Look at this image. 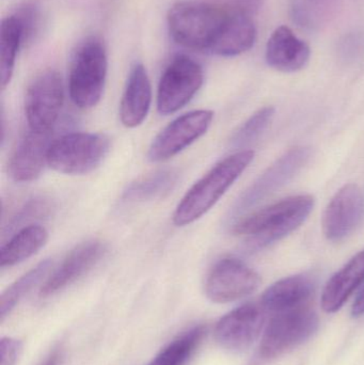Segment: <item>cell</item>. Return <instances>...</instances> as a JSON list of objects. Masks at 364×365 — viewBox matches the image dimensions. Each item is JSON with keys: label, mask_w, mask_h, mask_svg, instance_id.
I'll list each match as a JSON object with an SVG mask.
<instances>
[{"label": "cell", "mask_w": 364, "mask_h": 365, "mask_svg": "<svg viewBox=\"0 0 364 365\" xmlns=\"http://www.w3.org/2000/svg\"><path fill=\"white\" fill-rule=\"evenodd\" d=\"M109 148L110 141L105 135L71 133L53 141L47 166L63 175H88L102 164Z\"/></svg>", "instance_id": "cell-5"}, {"label": "cell", "mask_w": 364, "mask_h": 365, "mask_svg": "<svg viewBox=\"0 0 364 365\" xmlns=\"http://www.w3.org/2000/svg\"><path fill=\"white\" fill-rule=\"evenodd\" d=\"M254 151H239L214 166L184 195L175 208L177 227L192 225L204 216L254 160Z\"/></svg>", "instance_id": "cell-3"}, {"label": "cell", "mask_w": 364, "mask_h": 365, "mask_svg": "<svg viewBox=\"0 0 364 365\" xmlns=\"http://www.w3.org/2000/svg\"><path fill=\"white\" fill-rule=\"evenodd\" d=\"M204 326H197L175 339L147 365H186L204 338Z\"/></svg>", "instance_id": "cell-23"}, {"label": "cell", "mask_w": 364, "mask_h": 365, "mask_svg": "<svg viewBox=\"0 0 364 365\" xmlns=\"http://www.w3.org/2000/svg\"><path fill=\"white\" fill-rule=\"evenodd\" d=\"M167 21L171 38L192 51L234 57L256 42L249 13L234 4L179 1L171 6Z\"/></svg>", "instance_id": "cell-1"}, {"label": "cell", "mask_w": 364, "mask_h": 365, "mask_svg": "<svg viewBox=\"0 0 364 365\" xmlns=\"http://www.w3.org/2000/svg\"><path fill=\"white\" fill-rule=\"evenodd\" d=\"M265 312L262 304L249 302L224 315L214 332L218 344L235 353L249 349L264 328Z\"/></svg>", "instance_id": "cell-11"}, {"label": "cell", "mask_w": 364, "mask_h": 365, "mask_svg": "<svg viewBox=\"0 0 364 365\" xmlns=\"http://www.w3.org/2000/svg\"><path fill=\"white\" fill-rule=\"evenodd\" d=\"M51 266H53V262L51 259L41 262L36 267L32 268L29 272L23 274L21 278L17 279L2 293L1 299H0V319L1 322H4V319L12 312L13 309L19 304V302L44 279Z\"/></svg>", "instance_id": "cell-24"}, {"label": "cell", "mask_w": 364, "mask_h": 365, "mask_svg": "<svg viewBox=\"0 0 364 365\" xmlns=\"http://www.w3.org/2000/svg\"><path fill=\"white\" fill-rule=\"evenodd\" d=\"M331 4L333 0H293V19L301 27H320L331 13Z\"/></svg>", "instance_id": "cell-25"}, {"label": "cell", "mask_w": 364, "mask_h": 365, "mask_svg": "<svg viewBox=\"0 0 364 365\" xmlns=\"http://www.w3.org/2000/svg\"><path fill=\"white\" fill-rule=\"evenodd\" d=\"M15 14L21 21L24 32V44H26L32 40L34 34L38 31L40 14H38V9L32 4H26L25 6L19 9Z\"/></svg>", "instance_id": "cell-28"}, {"label": "cell", "mask_w": 364, "mask_h": 365, "mask_svg": "<svg viewBox=\"0 0 364 365\" xmlns=\"http://www.w3.org/2000/svg\"><path fill=\"white\" fill-rule=\"evenodd\" d=\"M53 139V130H29L19 141L9 160V175L15 182L36 181L44 170Z\"/></svg>", "instance_id": "cell-15"}, {"label": "cell", "mask_w": 364, "mask_h": 365, "mask_svg": "<svg viewBox=\"0 0 364 365\" xmlns=\"http://www.w3.org/2000/svg\"><path fill=\"white\" fill-rule=\"evenodd\" d=\"M311 56L309 45L301 40L288 26L276 28L267 41L265 59L280 72H297L307 66Z\"/></svg>", "instance_id": "cell-16"}, {"label": "cell", "mask_w": 364, "mask_h": 365, "mask_svg": "<svg viewBox=\"0 0 364 365\" xmlns=\"http://www.w3.org/2000/svg\"><path fill=\"white\" fill-rule=\"evenodd\" d=\"M152 103L151 81L142 64L132 66L120 104V120L128 128H136L147 119Z\"/></svg>", "instance_id": "cell-17"}, {"label": "cell", "mask_w": 364, "mask_h": 365, "mask_svg": "<svg viewBox=\"0 0 364 365\" xmlns=\"http://www.w3.org/2000/svg\"><path fill=\"white\" fill-rule=\"evenodd\" d=\"M234 6H239L246 12H256L262 6L264 0H232Z\"/></svg>", "instance_id": "cell-30"}, {"label": "cell", "mask_w": 364, "mask_h": 365, "mask_svg": "<svg viewBox=\"0 0 364 365\" xmlns=\"http://www.w3.org/2000/svg\"><path fill=\"white\" fill-rule=\"evenodd\" d=\"M313 206L314 197L311 195L288 197L241 219L232 231L235 235L249 238L250 249L264 248L301 227Z\"/></svg>", "instance_id": "cell-2"}, {"label": "cell", "mask_w": 364, "mask_h": 365, "mask_svg": "<svg viewBox=\"0 0 364 365\" xmlns=\"http://www.w3.org/2000/svg\"><path fill=\"white\" fill-rule=\"evenodd\" d=\"M23 344L21 341L13 338H2L0 342L1 351V364L15 365L21 356Z\"/></svg>", "instance_id": "cell-29"}, {"label": "cell", "mask_w": 364, "mask_h": 365, "mask_svg": "<svg viewBox=\"0 0 364 365\" xmlns=\"http://www.w3.org/2000/svg\"><path fill=\"white\" fill-rule=\"evenodd\" d=\"M310 158L309 148H295L269 167L247 190L241 195L233 207V214L247 210L265 197L276 192L280 187L292 180L307 164Z\"/></svg>", "instance_id": "cell-12"}, {"label": "cell", "mask_w": 364, "mask_h": 365, "mask_svg": "<svg viewBox=\"0 0 364 365\" xmlns=\"http://www.w3.org/2000/svg\"><path fill=\"white\" fill-rule=\"evenodd\" d=\"M107 247L100 240L81 242L64 257L62 263L53 270L41 287V297H49L92 269L106 255Z\"/></svg>", "instance_id": "cell-14"}, {"label": "cell", "mask_w": 364, "mask_h": 365, "mask_svg": "<svg viewBox=\"0 0 364 365\" xmlns=\"http://www.w3.org/2000/svg\"><path fill=\"white\" fill-rule=\"evenodd\" d=\"M364 218V195L357 185H345L338 191L325 210L323 231L331 242L350 236Z\"/></svg>", "instance_id": "cell-13"}, {"label": "cell", "mask_w": 364, "mask_h": 365, "mask_svg": "<svg viewBox=\"0 0 364 365\" xmlns=\"http://www.w3.org/2000/svg\"><path fill=\"white\" fill-rule=\"evenodd\" d=\"M48 240V232L40 225L21 227L0 249V267H12L38 252Z\"/></svg>", "instance_id": "cell-20"}, {"label": "cell", "mask_w": 364, "mask_h": 365, "mask_svg": "<svg viewBox=\"0 0 364 365\" xmlns=\"http://www.w3.org/2000/svg\"><path fill=\"white\" fill-rule=\"evenodd\" d=\"M213 119V111L205 109L190 111L177 117L152 141L147 158L152 163H162L175 158L204 136Z\"/></svg>", "instance_id": "cell-9"}, {"label": "cell", "mask_w": 364, "mask_h": 365, "mask_svg": "<svg viewBox=\"0 0 364 365\" xmlns=\"http://www.w3.org/2000/svg\"><path fill=\"white\" fill-rule=\"evenodd\" d=\"M51 210V204L44 199H33L25 204L23 208L13 217L10 225H8V231L11 232L16 227L24 225L25 222L32 219L40 218L46 216Z\"/></svg>", "instance_id": "cell-27"}, {"label": "cell", "mask_w": 364, "mask_h": 365, "mask_svg": "<svg viewBox=\"0 0 364 365\" xmlns=\"http://www.w3.org/2000/svg\"><path fill=\"white\" fill-rule=\"evenodd\" d=\"M62 356L59 351H53L41 365H60Z\"/></svg>", "instance_id": "cell-32"}, {"label": "cell", "mask_w": 364, "mask_h": 365, "mask_svg": "<svg viewBox=\"0 0 364 365\" xmlns=\"http://www.w3.org/2000/svg\"><path fill=\"white\" fill-rule=\"evenodd\" d=\"M260 283V276L254 269L239 259L226 257L207 274L205 293L216 304H228L251 295Z\"/></svg>", "instance_id": "cell-10"}, {"label": "cell", "mask_w": 364, "mask_h": 365, "mask_svg": "<svg viewBox=\"0 0 364 365\" xmlns=\"http://www.w3.org/2000/svg\"><path fill=\"white\" fill-rule=\"evenodd\" d=\"M318 317L309 307L275 313L260 345L263 359H274L309 340L318 328Z\"/></svg>", "instance_id": "cell-6"}, {"label": "cell", "mask_w": 364, "mask_h": 365, "mask_svg": "<svg viewBox=\"0 0 364 365\" xmlns=\"http://www.w3.org/2000/svg\"><path fill=\"white\" fill-rule=\"evenodd\" d=\"M64 103V88L59 73L47 70L40 73L28 87L25 96V115L29 130H53Z\"/></svg>", "instance_id": "cell-8"}, {"label": "cell", "mask_w": 364, "mask_h": 365, "mask_svg": "<svg viewBox=\"0 0 364 365\" xmlns=\"http://www.w3.org/2000/svg\"><path fill=\"white\" fill-rule=\"evenodd\" d=\"M364 282V250L355 255L325 287L322 308L325 312L335 313Z\"/></svg>", "instance_id": "cell-19"}, {"label": "cell", "mask_w": 364, "mask_h": 365, "mask_svg": "<svg viewBox=\"0 0 364 365\" xmlns=\"http://www.w3.org/2000/svg\"><path fill=\"white\" fill-rule=\"evenodd\" d=\"M202 66L186 55L173 58L160 78L157 110L160 115L177 113L192 100L203 85Z\"/></svg>", "instance_id": "cell-7"}, {"label": "cell", "mask_w": 364, "mask_h": 365, "mask_svg": "<svg viewBox=\"0 0 364 365\" xmlns=\"http://www.w3.org/2000/svg\"><path fill=\"white\" fill-rule=\"evenodd\" d=\"M23 44V27L16 14L2 19L0 31V83L2 90L8 87L12 79L17 53Z\"/></svg>", "instance_id": "cell-21"}, {"label": "cell", "mask_w": 364, "mask_h": 365, "mask_svg": "<svg viewBox=\"0 0 364 365\" xmlns=\"http://www.w3.org/2000/svg\"><path fill=\"white\" fill-rule=\"evenodd\" d=\"M179 181V173L175 170H160L132 182L124 190L125 201H151L166 197L172 192Z\"/></svg>", "instance_id": "cell-22"}, {"label": "cell", "mask_w": 364, "mask_h": 365, "mask_svg": "<svg viewBox=\"0 0 364 365\" xmlns=\"http://www.w3.org/2000/svg\"><path fill=\"white\" fill-rule=\"evenodd\" d=\"M106 48L96 36L85 38L75 51L68 72V92L75 106L89 109L102 98L106 83Z\"/></svg>", "instance_id": "cell-4"}, {"label": "cell", "mask_w": 364, "mask_h": 365, "mask_svg": "<svg viewBox=\"0 0 364 365\" xmlns=\"http://www.w3.org/2000/svg\"><path fill=\"white\" fill-rule=\"evenodd\" d=\"M316 289L311 277L306 274L288 277L278 281L263 294L260 304L266 312H284L307 306Z\"/></svg>", "instance_id": "cell-18"}, {"label": "cell", "mask_w": 364, "mask_h": 365, "mask_svg": "<svg viewBox=\"0 0 364 365\" xmlns=\"http://www.w3.org/2000/svg\"><path fill=\"white\" fill-rule=\"evenodd\" d=\"M274 115H275V109L273 107H264L260 109L233 135L230 141L231 145L239 149L254 143L266 130L273 120Z\"/></svg>", "instance_id": "cell-26"}, {"label": "cell", "mask_w": 364, "mask_h": 365, "mask_svg": "<svg viewBox=\"0 0 364 365\" xmlns=\"http://www.w3.org/2000/svg\"><path fill=\"white\" fill-rule=\"evenodd\" d=\"M352 317L357 319L364 315V285L363 289L359 292L358 295L356 296L354 304L352 306Z\"/></svg>", "instance_id": "cell-31"}]
</instances>
